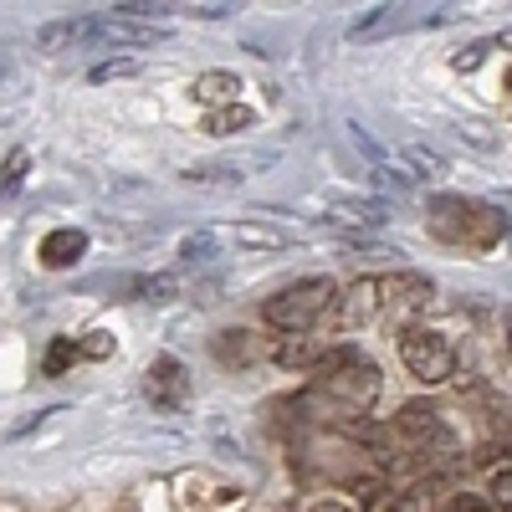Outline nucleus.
<instances>
[{
  "label": "nucleus",
  "mask_w": 512,
  "mask_h": 512,
  "mask_svg": "<svg viewBox=\"0 0 512 512\" xmlns=\"http://www.w3.org/2000/svg\"><path fill=\"white\" fill-rule=\"evenodd\" d=\"M313 374L323 379V395L338 400L344 410H369V405L379 400V369H374V359H364L354 344L323 349V359H318Z\"/></svg>",
  "instance_id": "nucleus-1"
},
{
  "label": "nucleus",
  "mask_w": 512,
  "mask_h": 512,
  "mask_svg": "<svg viewBox=\"0 0 512 512\" xmlns=\"http://www.w3.org/2000/svg\"><path fill=\"white\" fill-rule=\"evenodd\" d=\"M333 277H303V282H292L282 287L277 297H267L262 303V318L277 328V333H308L318 328V318L333 308Z\"/></svg>",
  "instance_id": "nucleus-2"
},
{
  "label": "nucleus",
  "mask_w": 512,
  "mask_h": 512,
  "mask_svg": "<svg viewBox=\"0 0 512 512\" xmlns=\"http://www.w3.org/2000/svg\"><path fill=\"white\" fill-rule=\"evenodd\" d=\"M431 231L446 236V241H472V246H487L502 236V216L487 205H472V200H431Z\"/></svg>",
  "instance_id": "nucleus-3"
},
{
  "label": "nucleus",
  "mask_w": 512,
  "mask_h": 512,
  "mask_svg": "<svg viewBox=\"0 0 512 512\" xmlns=\"http://www.w3.org/2000/svg\"><path fill=\"white\" fill-rule=\"evenodd\" d=\"M400 359H405V369H410L420 384H446V379L456 374L451 344H446L441 333H431V328H405V333H400Z\"/></svg>",
  "instance_id": "nucleus-4"
},
{
  "label": "nucleus",
  "mask_w": 512,
  "mask_h": 512,
  "mask_svg": "<svg viewBox=\"0 0 512 512\" xmlns=\"http://www.w3.org/2000/svg\"><path fill=\"white\" fill-rule=\"evenodd\" d=\"M169 31L159 21H128V16H93L88 41H103V47H154Z\"/></svg>",
  "instance_id": "nucleus-5"
},
{
  "label": "nucleus",
  "mask_w": 512,
  "mask_h": 512,
  "mask_svg": "<svg viewBox=\"0 0 512 512\" xmlns=\"http://www.w3.org/2000/svg\"><path fill=\"white\" fill-rule=\"evenodd\" d=\"M144 395H149L154 410H180L185 395H190V374H185V364H180V359H169V354L154 359L149 374H144Z\"/></svg>",
  "instance_id": "nucleus-6"
},
{
  "label": "nucleus",
  "mask_w": 512,
  "mask_h": 512,
  "mask_svg": "<svg viewBox=\"0 0 512 512\" xmlns=\"http://www.w3.org/2000/svg\"><path fill=\"white\" fill-rule=\"evenodd\" d=\"M384 303L410 318V313H425L436 303V287H431V277H420V272H400V277L384 282Z\"/></svg>",
  "instance_id": "nucleus-7"
},
{
  "label": "nucleus",
  "mask_w": 512,
  "mask_h": 512,
  "mask_svg": "<svg viewBox=\"0 0 512 512\" xmlns=\"http://www.w3.org/2000/svg\"><path fill=\"white\" fill-rule=\"evenodd\" d=\"M41 267H52V272H62V267H77L82 256H88V231H77V226H57V231H47L41 236Z\"/></svg>",
  "instance_id": "nucleus-8"
},
{
  "label": "nucleus",
  "mask_w": 512,
  "mask_h": 512,
  "mask_svg": "<svg viewBox=\"0 0 512 512\" xmlns=\"http://www.w3.org/2000/svg\"><path fill=\"white\" fill-rule=\"evenodd\" d=\"M395 436H400V446H441L446 441V431H441V415L436 410H425V405H410V410H400V420H395Z\"/></svg>",
  "instance_id": "nucleus-9"
},
{
  "label": "nucleus",
  "mask_w": 512,
  "mask_h": 512,
  "mask_svg": "<svg viewBox=\"0 0 512 512\" xmlns=\"http://www.w3.org/2000/svg\"><path fill=\"white\" fill-rule=\"evenodd\" d=\"M190 93H195V103H205V108H236V98H241V77L236 72H200L195 82H190Z\"/></svg>",
  "instance_id": "nucleus-10"
},
{
  "label": "nucleus",
  "mask_w": 512,
  "mask_h": 512,
  "mask_svg": "<svg viewBox=\"0 0 512 512\" xmlns=\"http://www.w3.org/2000/svg\"><path fill=\"white\" fill-rule=\"evenodd\" d=\"M379 308H384V282H379V277H359V282L349 287L344 323H349V328H364V323L379 318Z\"/></svg>",
  "instance_id": "nucleus-11"
},
{
  "label": "nucleus",
  "mask_w": 512,
  "mask_h": 512,
  "mask_svg": "<svg viewBox=\"0 0 512 512\" xmlns=\"http://www.w3.org/2000/svg\"><path fill=\"white\" fill-rule=\"evenodd\" d=\"M88 26H93V16H62V21H47V26L36 31V47H41V52L82 47V41H88Z\"/></svg>",
  "instance_id": "nucleus-12"
},
{
  "label": "nucleus",
  "mask_w": 512,
  "mask_h": 512,
  "mask_svg": "<svg viewBox=\"0 0 512 512\" xmlns=\"http://www.w3.org/2000/svg\"><path fill=\"white\" fill-rule=\"evenodd\" d=\"M395 159H400V169H405L410 180H441V175H446V159L431 154V149H420V144L395 149Z\"/></svg>",
  "instance_id": "nucleus-13"
},
{
  "label": "nucleus",
  "mask_w": 512,
  "mask_h": 512,
  "mask_svg": "<svg viewBox=\"0 0 512 512\" xmlns=\"http://www.w3.org/2000/svg\"><path fill=\"white\" fill-rule=\"evenodd\" d=\"M26 169H31V149H11L6 164H0V205L26 185Z\"/></svg>",
  "instance_id": "nucleus-14"
},
{
  "label": "nucleus",
  "mask_w": 512,
  "mask_h": 512,
  "mask_svg": "<svg viewBox=\"0 0 512 512\" xmlns=\"http://www.w3.org/2000/svg\"><path fill=\"white\" fill-rule=\"evenodd\" d=\"M251 123H256V113L236 103V108L210 113V118H205V134H221V139H226V134H241V128H251Z\"/></svg>",
  "instance_id": "nucleus-15"
},
{
  "label": "nucleus",
  "mask_w": 512,
  "mask_h": 512,
  "mask_svg": "<svg viewBox=\"0 0 512 512\" xmlns=\"http://www.w3.org/2000/svg\"><path fill=\"white\" fill-rule=\"evenodd\" d=\"M134 292L144 297V303H169V297L180 292V272H159V277H144Z\"/></svg>",
  "instance_id": "nucleus-16"
},
{
  "label": "nucleus",
  "mask_w": 512,
  "mask_h": 512,
  "mask_svg": "<svg viewBox=\"0 0 512 512\" xmlns=\"http://www.w3.org/2000/svg\"><path fill=\"white\" fill-rule=\"evenodd\" d=\"M231 236H236L241 246H267V251L287 246V231H267V226H236Z\"/></svg>",
  "instance_id": "nucleus-17"
},
{
  "label": "nucleus",
  "mask_w": 512,
  "mask_h": 512,
  "mask_svg": "<svg viewBox=\"0 0 512 512\" xmlns=\"http://www.w3.org/2000/svg\"><path fill=\"white\" fill-rule=\"evenodd\" d=\"M492 52H497V41H472V47H461V52L451 57V67H456V72H472V67H482Z\"/></svg>",
  "instance_id": "nucleus-18"
},
{
  "label": "nucleus",
  "mask_w": 512,
  "mask_h": 512,
  "mask_svg": "<svg viewBox=\"0 0 512 512\" xmlns=\"http://www.w3.org/2000/svg\"><path fill=\"white\" fill-rule=\"evenodd\" d=\"M134 72H139L134 57H108V62H98V67L88 72V82H113V77H134Z\"/></svg>",
  "instance_id": "nucleus-19"
},
{
  "label": "nucleus",
  "mask_w": 512,
  "mask_h": 512,
  "mask_svg": "<svg viewBox=\"0 0 512 512\" xmlns=\"http://www.w3.org/2000/svg\"><path fill=\"white\" fill-rule=\"evenodd\" d=\"M72 359H82V344H72V338H57V344L47 349V364H41V369H47V374H62Z\"/></svg>",
  "instance_id": "nucleus-20"
},
{
  "label": "nucleus",
  "mask_w": 512,
  "mask_h": 512,
  "mask_svg": "<svg viewBox=\"0 0 512 512\" xmlns=\"http://www.w3.org/2000/svg\"><path fill=\"white\" fill-rule=\"evenodd\" d=\"M436 497H441V477H431V482H420L410 497H405V507L400 512H431L436 507Z\"/></svg>",
  "instance_id": "nucleus-21"
},
{
  "label": "nucleus",
  "mask_w": 512,
  "mask_h": 512,
  "mask_svg": "<svg viewBox=\"0 0 512 512\" xmlns=\"http://www.w3.org/2000/svg\"><path fill=\"white\" fill-rule=\"evenodd\" d=\"M395 11H400V6H369V16H359V21L349 26V36L359 41V36H369V31H379L384 21H395Z\"/></svg>",
  "instance_id": "nucleus-22"
},
{
  "label": "nucleus",
  "mask_w": 512,
  "mask_h": 512,
  "mask_svg": "<svg viewBox=\"0 0 512 512\" xmlns=\"http://www.w3.org/2000/svg\"><path fill=\"white\" fill-rule=\"evenodd\" d=\"M180 256H185V262H205V256H210V231H200V236H185Z\"/></svg>",
  "instance_id": "nucleus-23"
},
{
  "label": "nucleus",
  "mask_w": 512,
  "mask_h": 512,
  "mask_svg": "<svg viewBox=\"0 0 512 512\" xmlns=\"http://www.w3.org/2000/svg\"><path fill=\"white\" fill-rule=\"evenodd\" d=\"M492 502H512V466H497L492 472Z\"/></svg>",
  "instance_id": "nucleus-24"
},
{
  "label": "nucleus",
  "mask_w": 512,
  "mask_h": 512,
  "mask_svg": "<svg viewBox=\"0 0 512 512\" xmlns=\"http://www.w3.org/2000/svg\"><path fill=\"white\" fill-rule=\"evenodd\" d=\"M446 512H497V502H492V497H487V502H482V497H451Z\"/></svg>",
  "instance_id": "nucleus-25"
},
{
  "label": "nucleus",
  "mask_w": 512,
  "mask_h": 512,
  "mask_svg": "<svg viewBox=\"0 0 512 512\" xmlns=\"http://www.w3.org/2000/svg\"><path fill=\"white\" fill-rule=\"evenodd\" d=\"M82 354L103 359V354H108V333H88V344H82Z\"/></svg>",
  "instance_id": "nucleus-26"
},
{
  "label": "nucleus",
  "mask_w": 512,
  "mask_h": 512,
  "mask_svg": "<svg viewBox=\"0 0 512 512\" xmlns=\"http://www.w3.org/2000/svg\"><path fill=\"white\" fill-rule=\"evenodd\" d=\"M492 41H497V47H507V52H512V26H507V31H497Z\"/></svg>",
  "instance_id": "nucleus-27"
},
{
  "label": "nucleus",
  "mask_w": 512,
  "mask_h": 512,
  "mask_svg": "<svg viewBox=\"0 0 512 512\" xmlns=\"http://www.w3.org/2000/svg\"><path fill=\"white\" fill-rule=\"evenodd\" d=\"M313 512H349V507H344V502H318Z\"/></svg>",
  "instance_id": "nucleus-28"
},
{
  "label": "nucleus",
  "mask_w": 512,
  "mask_h": 512,
  "mask_svg": "<svg viewBox=\"0 0 512 512\" xmlns=\"http://www.w3.org/2000/svg\"><path fill=\"white\" fill-rule=\"evenodd\" d=\"M507 354H512V323H507Z\"/></svg>",
  "instance_id": "nucleus-29"
},
{
  "label": "nucleus",
  "mask_w": 512,
  "mask_h": 512,
  "mask_svg": "<svg viewBox=\"0 0 512 512\" xmlns=\"http://www.w3.org/2000/svg\"><path fill=\"white\" fill-rule=\"evenodd\" d=\"M507 93H512V77H507Z\"/></svg>",
  "instance_id": "nucleus-30"
}]
</instances>
